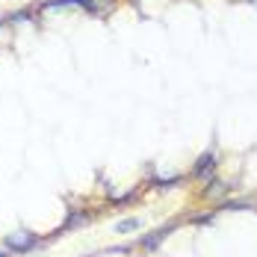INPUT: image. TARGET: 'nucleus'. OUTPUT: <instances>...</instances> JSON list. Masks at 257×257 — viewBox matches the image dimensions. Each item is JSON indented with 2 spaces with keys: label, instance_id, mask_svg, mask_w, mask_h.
Segmentation results:
<instances>
[{
  "label": "nucleus",
  "instance_id": "nucleus-8",
  "mask_svg": "<svg viewBox=\"0 0 257 257\" xmlns=\"http://www.w3.org/2000/svg\"><path fill=\"white\" fill-rule=\"evenodd\" d=\"M86 222H89V213H68V219H65L62 228H80V225H86Z\"/></svg>",
  "mask_w": 257,
  "mask_h": 257
},
{
  "label": "nucleus",
  "instance_id": "nucleus-7",
  "mask_svg": "<svg viewBox=\"0 0 257 257\" xmlns=\"http://www.w3.org/2000/svg\"><path fill=\"white\" fill-rule=\"evenodd\" d=\"M142 228V219H136V216H130V219H121L118 225H115V233H133Z\"/></svg>",
  "mask_w": 257,
  "mask_h": 257
},
{
  "label": "nucleus",
  "instance_id": "nucleus-4",
  "mask_svg": "<svg viewBox=\"0 0 257 257\" xmlns=\"http://www.w3.org/2000/svg\"><path fill=\"white\" fill-rule=\"evenodd\" d=\"M172 231H175V225H166V228H157V231L139 236V248H142V251H154L157 245H160V242H163Z\"/></svg>",
  "mask_w": 257,
  "mask_h": 257
},
{
  "label": "nucleus",
  "instance_id": "nucleus-6",
  "mask_svg": "<svg viewBox=\"0 0 257 257\" xmlns=\"http://www.w3.org/2000/svg\"><path fill=\"white\" fill-rule=\"evenodd\" d=\"M86 3H89V0H45V3H42V12L65 9V6H80V9H86Z\"/></svg>",
  "mask_w": 257,
  "mask_h": 257
},
{
  "label": "nucleus",
  "instance_id": "nucleus-1",
  "mask_svg": "<svg viewBox=\"0 0 257 257\" xmlns=\"http://www.w3.org/2000/svg\"><path fill=\"white\" fill-rule=\"evenodd\" d=\"M39 245H42V239H39V233H33V231L6 233V239H3V248H6L9 254H24V251H33V248H39Z\"/></svg>",
  "mask_w": 257,
  "mask_h": 257
},
{
  "label": "nucleus",
  "instance_id": "nucleus-5",
  "mask_svg": "<svg viewBox=\"0 0 257 257\" xmlns=\"http://www.w3.org/2000/svg\"><path fill=\"white\" fill-rule=\"evenodd\" d=\"M115 6H118V0H89L86 3V12L95 15V18H109L115 12Z\"/></svg>",
  "mask_w": 257,
  "mask_h": 257
},
{
  "label": "nucleus",
  "instance_id": "nucleus-2",
  "mask_svg": "<svg viewBox=\"0 0 257 257\" xmlns=\"http://www.w3.org/2000/svg\"><path fill=\"white\" fill-rule=\"evenodd\" d=\"M216 166H219V154L216 151H204V154L195 160V166H192V178H210L213 172H216Z\"/></svg>",
  "mask_w": 257,
  "mask_h": 257
},
{
  "label": "nucleus",
  "instance_id": "nucleus-9",
  "mask_svg": "<svg viewBox=\"0 0 257 257\" xmlns=\"http://www.w3.org/2000/svg\"><path fill=\"white\" fill-rule=\"evenodd\" d=\"M180 180H183V178H157L154 183L160 186V189H166V186H178Z\"/></svg>",
  "mask_w": 257,
  "mask_h": 257
},
{
  "label": "nucleus",
  "instance_id": "nucleus-10",
  "mask_svg": "<svg viewBox=\"0 0 257 257\" xmlns=\"http://www.w3.org/2000/svg\"><path fill=\"white\" fill-rule=\"evenodd\" d=\"M0 257H9V251H6V248H0Z\"/></svg>",
  "mask_w": 257,
  "mask_h": 257
},
{
  "label": "nucleus",
  "instance_id": "nucleus-3",
  "mask_svg": "<svg viewBox=\"0 0 257 257\" xmlns=\"http://www.w3.org/2000/svg\"><path fill=\"white\" fill-rule=\"evenodd\" d=\"M231 183H228V180H207V186H204V192H201V195H204L207 201H225V198H228V195H231Z\"/></svg>",
  "mask_w": 257,
  "mask_h": 257
},
{
  "label": "nucleus",
  "instance_id": "nucleus-11",
  "mask_svg": "<svg viewBox=\"0 0 257 257\" xmlns=\"http://www.w3.org/2000/svg\"><path fill=\"white\" fill-rule=\"evenodd\" d=\"M3 21H6V18H0V24H3Z\"/></svg>",
  "mask_w": 257,
  "mask_h": 257
}]
</instances>
